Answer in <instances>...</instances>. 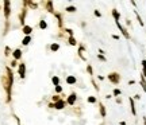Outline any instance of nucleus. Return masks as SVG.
Listing matches in <instances>:
<instances>
[{"label": "nucleus", "mask_w": 146, "mask_h": 125, "mask_svg": "<svg viewBox=\"0 0 146 125\" xmlns=\"http://www.w3.org/2000/svg\"><path fill=\"white\" fill-rule=\"evenodd\" d=\"M107 78L110 79V82L112 85H118L119 82H121V75H119V73H115V71L110 73V74L107 75Z\"/></svg>", "instance_id": "obj_1"}, {"label": "nucleus", "mask_w": 146, "mask_h": 125, "mask_svg": "<svg viewBox=\"0 0 146 125\" xmlns=\"http://www.w3.org/2000/svg\"><path fill=\"white\" fill-rule=\"evenodd\" d=\"M115 23H116V26H118L119 31L122 32V35L125 36L126 39H130V34H128V32H127V30H126V28H125V27H123V26L121 24V22H115Z\"/></svg>", "instance_id": "obj_2"}, {"label": "nucleus", "mask_w": 146, "mask_h": 125, "mask_svg": "<svg viewBox=\"0 0 146 125\" xmlns=\"http://www.w3.org/2000/svg\"><path fill=\"white\" fill-rule=\"evenodd\" d=\"M10 4H11V3L8 1V0H5V1H4V16H5V19H8V18H10V14H11Z\"/></svg>", "instance_id": "obj_3"}, {"label": "nucleus", "mask_w": 146, "mask_h": 125, "mask_svg": "<svg viewBox=\"0 0 146 125\" xmlns=\"http://www.w3.org/2000/svg\"><path fill=\"white\" fill-rule=\"evenodd\" d=\"M128 102H130V109H131V114L137 116V109H135V101H134L133 97L128 98Z\"/></svg>", "instance_id": "obj_4"}, {"label": "nucleus", "mask_w": 146, "mask_h": 125, "mask_svg": "<svg viewBox=\"0 0 146 125\" xmlns=\"http://www.w3.org/2000/svg\"><path fill=\"white\" fill-rule=\"evenodd\" d=\"M99 110H100V116H102L103 118H105V116H107V112H105V106L103 102H99Z\"/></svg>", "instance_id": "obj_5"}, {"label": "nucleus", "mask_w": 146, "mask_h": 125, "mask_svg": "<svg viewBox=\"0 0 146 125\" xmlns=\"http://www.w3.org/2000/svg\"><path fill=\"white\" fill-rule=\"evenodd\" d=\"M18 70H19V75H21V78H24V75H26V65L21 63Z\"/></svg>", "instance_id": "obj_6"}, {"label": "nucleus", "mask_w": 146, "mask_h": 125, "mask_svg": "<svg viewBox=\"0 0 146 125\" xmlns=\"http://www.w3.org/2000/svg\"><path fill=\"white\" fill-rule=\"evenodd\" d=\"M76 98H77L76 93H72V94H69V97H68L66 102H68L69 105H74V102H76Z\"/></svg>", "instance_id": "obj_7"}, {"label": "nucleus", "mask_w": 146, "mask_h": 125, "mask_svg": "<svg viewBox=\"0 0 146 125\" xmlns=\"http://www.w3.org/2000/svg\"><path fill=\"white\" fill-rule=\"evenodd\" d=\"M112 16H114V19H115V22L121 20V14H119V11L116 10V8H114V10H112Z\"/></svg>", "instance_id": "obj_8"}, {"label": "nucleus", "mask_w": 146, "mask_h": 125, "mask_svg": "<svg viewBox=\"0 0 146 125\" xmlns=\"http://www.w3.org/2000/svg\"><path fill=\"white\" fill-rule=\"evenodd\" d=\"M31 31H33V27H30V26H23V34L26 36H30Z\"/></svg>", "instance_id": "obj_9"}, {"label": "nucleus", "mask_w": 146, "mask_h": 125, "mask_svg": "<svg viewBox=\"0 0 146 125\" xmlns=\"http://www.w3.org/2000/svg\"><path fill=\"white\" fill-rule=\"evenodd\" d=\"M54 108H56V109H64V108H65V102L62 100L57 101L56 104H54Z\"/></svg>", "instance_id": "obj_10"}, {"label": "nucleus", "mask_w": 146, "mask_h": 125, "mask_svg": "<svg viewBox=\"0 0 146 125\" xmlns=\"http://www.w3.org/2000/svg\"><path fill=\"white\" fill-rule=\"evenodd\" d=\"M139 83H141V86H142V89H144V92L146 93V78H145L142 74H141V81H139Z\"/></svg>", "instance_id": "obj_11"}, {"label": "nucleus", "mask_w": 146, "mask_h": 125, "mask_svg": "<svg viewBox=\"0 0 146 125\" xmlns=\"http://www.w3.org/2000/svg\"><path fill=\"white\" fill-rule=\"evenodd\" d=\"M134 14H135V16H137V19H138V23H139V26H142V27H144L145 26V23H144V20H142V18H141V15H139L138 14V11H134Z\"/></svg>", "instance_id": "obj_12"}, {"label": "nucleus", "mask_w": 146, "mask_h": 125, "mask_svg": "<svg viewBox=\"0 0 146 125\" xmlns=\"http://www.w3.org/2000/svg\"><path fill=\"white\" fill-rule=\"evenodd\" d=\"M76 77H73V75H69V77H66V82L69 85H73V83H76Z\"/></svg>", "instance_id": "obj_13"}, {"label": "nucleus", "mask_w": 146, "mask_h": 125, "mask_svg": "<svg viewBox=\"0 0 146 125\" xmlns=\"http://www.w3.org/2000/svg\"><path fill=\"white\" fill-rule=\"evenodd\" d=\"M12 54H14V58H15V59H21V56H22V51L19 50V49H16Z\"/></svg>", "instance_id": "obj_14"}, {"label": "nucleus", "mask_w": 146, "mask_h": 125, "mask_svg": "<svg viewBox=\"0 0 146 125\" xmlns=\"http://www.w3.org/2000/svg\"><path fill=\"white\" fill-rule=\"evenodd\" d=\"M83 51H84V46H81V44H80V46H79V56L83 59V61H85V56L83 55Z\"/></svg>", "instance_id": "obj_15"}, {"label": "nucleus", "mask_w": 146, "mask_h": 125, "mask_svg": "<svg viewBox=\"0 0 146 125\" xmlns=\"http://www.w3.org/2000/svg\"><path fill=\"white\" fill-rule=\"evenodd\" d=\"M141 65H142V75L146 78V59H144V61L141 62Z\"/></svg>", "instance_id": "obj_16"}, {"label": "nucleus", "mask_w": 146, "mask_h": 125, "mask_svg": "<svg viewBox=\"0 0 146 125\" xmlns=\"http://www.w3.org/2000/svg\"><path fill=\"white\" fill-rule=\"evenodd\" d=\"M51 82L54 83V86H58V85H60V78L57 75H54L53 78H51Z\"/></svg>", "instance_id": "obj_17"}, {"label": "nucleus", "mask_w": 146, "mask_h": 125, "mask_svg": "<svg viewBox=\"0 0 146 125\" xmlns=\"http://www.w3.org/2000/svg\"><path fill=\"white\" fill-rule=\"evenodd\" d=\"M68 42H69V44H70V46H77V42H76V39H74L73 36H69Z\"/></svg>", "instance_id": "obj_18"}, {"label": "nucleus", "mask_w": 146, "mask_h": 125, "mask_svg": "<svg viewBox=\"0 0 146 125\" xmlns=\"http://www.w3.org/2000/svg\"><path fill=\"white\" fill-rule=\"evenodd\" d=\"M30 42H31V38H30V36H24V38H23V41H22V44L27 46V44L30 43Z\"/></svg>", "instance_id": "obj_19"}, {"label": "nucleus", "mask_w": 146, "mask_h": 125, "mask_svg": "<svg viewBox=\"0 0 146 125\" xmlns=\"http://www.w3.org/2000/svg\"><path fill=\"white\" fill-rule=\"evenodd\" d=\"M50 50H51V51H58V50H60V44H58V43H53V44L50 46Z\"/></svg>", "instance_id": "obj_20"}, {"label": "nucleus", "mask_w": 146, "mask_h": 125, "mask_svg": "<svg viewBox=\"0 0 146 125\" xmlns=\"http://www.w3.org/2000/svg\"><path fill=\"white\" fill-rule=\"evenodd\" d=\"M121 94H122V90H121V89H114V92H112V96H114V97H119Z\"/></svg>", "instance_id": "obj_21"}, {"label": "nucleus", "mask_w": 146, "mask_h": 125, "mask_svg": "<svg viewBox=\"0 0 146 125\" xmlns=\"http://www.w3.org/2000/svg\"><path fill=\"white\" fill-rule=\"evenodd\" d=\"M88 102H89V104H95V102L97 101V98L95 97V96H89V97H88V100H87Z\"/></svg>", "instance_id": "obj_22"}, {"label": "nucleus", "mask_w": 146, "mask_h": 125, "mask_svg": "<svg viewBox=\"0 0 146 125\" xmlns=\"http://www.w3.org/2000/svg\"><path fill=\"white\" fill-rule=\"evenodd\" d=\"M87 73L89 75H93V69H92V65H87Z\"/></svg>", "instance_id": "obj_23"}, {"label": "nucleus", "mask_w": 146, "mask_h": 125, "mask_svg": "<svg viewBox=\"0 0 146 125\" xmlns=\"http://www.w3.org/2000/svg\"><path fill=\"white\" fill-rule=\"evenodd\" d=\"M76 10H77V8L74 7V5H69V7H66L68 12H76Z\"/></svg>", "instance_id": "obj_24"}, {"label": "nucleus", "mask_w": 146, "mask_h": 125, "mask_svg": "<svg viewBox=\"0 0 146 125\" xmlns=\"http://www.w3.org/2000/svg\"><path fill=\"white\" fill-rule=\"evenodd\" d=\"M46 27H47V24H46V22H45V20H41V22H39V28L45 30Z\"/></svg>", "instance_id": "obj_25"}, {"label": "nucleus", "mask_w": 146, "mask_h": 125, "mask_svg": "<svg viewBox=\"0 0 146 125\" xmlns=\"http://www.w3.org/2000/svg\"><path fill=\"white\" fill-rule=\"evenodd\" d=\"M46 5H47V8H49V11H50V12H54V11H53V3H51V1H47Z\"/></svg>", "instance_id": "obj_26"}, {"label": "nucleus", "mask_w": 146, "mask_h": 125, "mask_svg": "<svg viewBox=\"0 0 146 125\" xmlns=\"http://www.w3.org/2000/svg\"><path fill=\"white\" fill-rule=\"evenodd\" d=\"M93 14H95L96 18H102V12H100L99 10H95V11H93Z\"/></svg>", "instance_id": "obj_27"}, {"label": "nucleus", "mask_w": 146, "mask_h": 125, "mask_svg": "<svg viewBox=\"0 0 146 125\" xmlns=\"http://www.w3.org/2000/svg\"><path fill=\"white\" fill-rule=\"evenodd\" d=\"M97 58H99L100 61H103V62H105V61H107V58H105V55H100V54H97Z\"/></svg>", "instance_id": "obj_28"}, {"label": "nucleus", "mask_w": 146, "mask_h": 125, "mask_svg": "<svg viewBox=\"0 0 146 125\" xmlns=\"http://www.w3.org/2000/svg\"><path fill=\"white\" fill-rule=\"evenodd\" d=\"M60 100H61V97H60V96H57V94H56V96H53V101H56V102H57V101H60Z\"/></svg>", "instance_id": "obj_29"}, {"label": "nucleus", "mask_w": 146, "mask_h": 125, "mask_svg": "<svg viewBox=\"0 0 146 125\" xmlns=\"http://www.w3.org/2000/svg\"><path fill=\"white\" fill-rule=\"evenodd\" d=\"M56 92L57 93H62V87L60 86V85H58V86H56Z\"/></svg>", "instance_id": "obj_30"}, {"label": "nucleus", "mask_w": 146, "mask_h": 125, "mask_svg": "<svg viewBox=\"0 0 146 125\" xmlns=\"http://www.w3.org/2000/svg\"><path fill=\"white\" fill-rule=\"evenodd\" d=\"M65 31H66V32L69 34L70 36H73V30H70V28H66V30H65Z\"/></svg>", "instance_id": "obj_31"}, {"label": "nucleus", "mask_w": 146, "mask_h": 125, "mask_svg": "<svg viewBox=\"0 0 146 125\" xmlns=\"http://www.w3.org/2000/svg\"><path fill=\"white\" fill-rule=\"evenodd\" d=\"M133 98H134V101H135V100H137V101H139V100H141V96H139V94H135Z\"/></svg>", "instance_id": "obj_32"}, {"label": "nucleus", "mask_w": 146, "mask_h": 125, "mask_svg": "<svg viewBox=\"0 0 146 125\" xmlns=\"http://www.w3.org/2000/svg\"><path fill=\"white\" fill-rule=\"evenodd\" d=\"M5 55H10V47H5Z\"/></svg>", "instance_id": "obj_33"}, {"label": "nucleus", "mask_w": 146, "mask_h": 125, "mask_svg": "<svg viewBox=\"0 0 146 125\" xmlns=\"http://www.w3.org/2000/svg\"><path fill=\"white\" fill-rule=\"evenodd\" d=\"M112 38L115 39V41H118V39H119V35H115V34H114V35H112Z\"/></svg>", "instance_id": "obj_34"}, {"label": "nucleus", "mask_w": 146, "mask_h": 125, "mask_svg": "<svg viewBox=\"0 0 146 125\" xmlns=\"http://www.w3.org/2000/svg\"><path fill=\"white\" fill-rule=\"evenodd\" d=\"M97 78H99V81H104V77H103V75H99Z\"/></svg>", "instance_id": "obj_35"}, {"label": "nucleus", "mask_w": 146, "mask_h": 125, "mask_svg": "<svg viewBox=\"0 0 146 125\" xmlns=\"http://www.w3.org/2000/svg\"><path fill=\"white\" fill-rule=\"evenodd\" d=\"M135 83V81H134V79H131V81H128V85H134Z\"/></svg>", "instance_id": "obj_36"}, {"label": "nucleus", "mask_w": 146, "mask_h": 125, "mask_svg": "<svg viewBox=\"0 0 146 125\" xmlns=\"http://www.w3.org/2000/svg\"><path fill=\"white\" fill-rule=\"evenodd\" d=\"M99 53H100V55H104V54H105V53H104V51H103L102 49H99Z\"/></svg>", "instance_id": "obj_37"}, {"label": "nucleus", "mask_w": 146, "mask_h": 125, "mask_svg": "<svg viewBox=\"0 0 146 125\" xmlns=\"http://www.w3.org/2000/svg\"><path fill=\"white\" fill-rule=\"evenodd\" d=\"M11 66H14V67H15V66H16V61H12V63H11Z\"/></svg>", "instance_id": "obj_38"}, {"label": "nucleus", "mask_w": 146, "mask_h": 125, "mask_svg": "<svg viewBox=\"0 0 146 125\" xmlns=\"http://www.w3.org/2000/svg\"><path fill=\"white\" fill-rule=\"evenodd\" d=\"M119 125H127V124H126V121H121V123H119Z\"/></svg>", "instance_id": "obj_39"}, {"label": "nucleus", "mask_w": 146, "mask_h": 125, "mask_svg": "<svg viewBox=\"0 0 146 125\" xmlns=\"http://www.w3.org/2000/svg\"><path fill=\"white\" fill-rule=\"evenodd\" d=\"M144 125H146V117H144Z\"/></svg>", "instance_id": "obj_40"}]
</instances>
